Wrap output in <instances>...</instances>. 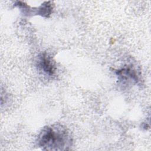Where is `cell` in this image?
I'll return each mask as SVG.
<instances>
[{
    "label": "cell",
    "instance_id": "2",
    "mask_svg": "<svg viewBox=\"0 0 151 151\" xmlns=\"http://www.w3.org/2000/svg\"><path fill=\"white\" fill-rule=\"evenodd\" d=\"M38 67L44 74L52 76L55 71V66L51 58L46 54H42L38 60Z\"/></svg>",
    "mask_w": 151,
    "mask_h": 151
},
{
    "label": "cell",
    "instance_id": "3",
    "mask_svg": "<svg viewBox=\"0 0 151 151\" xmlns=\"http://www.w3.org/2000/svg\"><path fill=\"white\" fill-rule=\"evenodd\" d=\"M117 75L120 77V80L122 81H126L129 79L137 80V77L134 71L131 70L129 68H124L122 70L118 71Z\"/></svg>",
    "mask_w": 151,
    "mask_h": 151
},
{
    "label": "cell",
    "instance_id": "1",
    "mask_svg": "<svg viewBox=\"0 0 151 151\" xmlns=\"http://www.w3.org/2000/svg\"><path fill=\"white\" fill-rule=\"evenodd\" d=\"M71 142L67 129L59 124L44 127L38 137V144L44 150H65L70 146Z\"/></svg>",
    "mask_w": 151,
    "mask_h": 151
}]
</instances>
